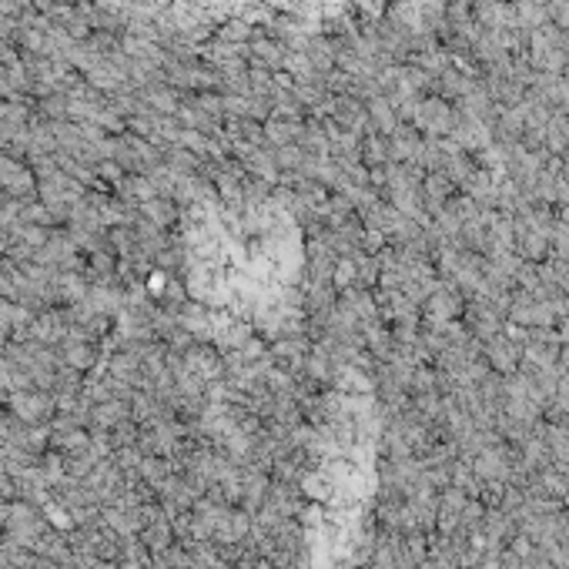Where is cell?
<instances>
[{
    "label": "cell",
    "instance_id": "cell-1",
    "mask_svg": "<svg viewBox=\"0 0 569 569\" xmlns=\"http://www.w3.org/2000/svg\"><path fill=\"white\" fill-rule=\"evenodd\" d=\"M181 362L191 375H198L201 382L208 379H218L225 372V359H221V349L215 341H191L185 352H181Z\"/></svg>",
    "mask_w": 569,
    "mask_h": 569
},
{
    "label": "cell",
    "instance_id": "cell-2",
    "mask_svg": "<svg viewBox=\"0 0 569 569\" xmlns=\"http://www.w3.org/2000/svg\"><path fill=\"white\" fill-rule=\"evenodd\" d=\"M11 409L14 415L21 419L24 425H41L47 422L57 409L54 402V392H41V389H21V392L11 395Z\"/></svg>",
    "mask_w": 569,
    "mask_h": 569
},
{
    "label": "cell",
    "instance_id": "cell-3",
    "mask_svg": "<svg viewBox=\"0 0 569 569\" xmlns=\"http://www.w3.org/2000/svg\"><path fill=\"white\" fill-rule=\"evenodd\" d=\"M87 291H91V285H87L81 271H57L47 299H51V309H71L74 301L87 299Z\"/></svg>",
    "mask_w": 569,
    "mask_h": 569
},
{
    "label": "cell",
    "instance_id": "cell-4",
    "mask_svg": "<svg viewBox=\"0 0 569 569\" xmlns=\"http://www.w3.org/2000/svg\"><path fill=\"white\" fill-rule=\"evenodd\" d=\"M137 97L145 101L147 111L161 114V117H178V107H181V101H185V94L178 91L175 84H168V81L147 84V87H141V91H137Z\"/></svg>",
    "mask_w": 569,
    "mask_h": 569
},
{
    "label": "cell",
    "instance_id": "cell-5",
    "mask_svg": "<svg viewBox=\"0 0 569 569\" xmlns=\"http://www.w3.org/2000/svg\"><path fill=\"white\" fill-rule=\"evenodd\" d=\"M57 355H61V365H71L77 372H91L94 365L101 362V352H97V341H77V339H64L57 345Z\"/></svg>",
    "mask_w": 569,
    "mask_h": 569
},
{
    "label": "cell",
    "instance_id": "cell-6",
    "mask_svg": "<svg viewBox=\"0 0 569 569\" xmlns=\"http://www.w3.org/2000/svg\"><path fill=\"white\" fill-rule=\"evenodd\" d=\"M137 211H141L151 225L161 228V231H175V228L181 225V218H185V208L165 195H155L151 201H145V205L137 208Z\"/></svg>",
    "mask_w": 569,
    "mask_h": 569
},
{
    "label": "cell",
    "instance_id": "cell-7",
    "mask_svg": "<svg viewBox=\"0 0 569 569\" xmlns=\"http://www.w3.org/2000/svg\"><path fill=\"white\" fill-rule=\"evenodd\" d=\"M265 141L269 147H281V145H299L301 127H305V117H289V114H275L265 121Z\"/></svg>",
    "mask_w": 569,
    "mask_h": 569
},
{
    "label": "cell",
    "instance_id": "cell-8",
    "mask_svg": "<svg viewBox=\"0 0 569 569\" xmlns=\"http://www.w3.org/2000/svg\"><path fill=\"white\" fill-rule=\"evenodd\" d=\"M331 289H335V291L359 289V265H355L352 255L335 259V269H331Z\"/></svg>",
    "mask_w": 569,
    "mask_h": 569
},
{
    "label": "cell",
    "instance_id": "cell-9",
    "mask_svg": "<svg viewBox=\"0 0 569 569\" xmlns=\"http://www.w3.org/2000/svg\"><path fill=\"white\" fill-rule=\"evenodd\" d=\"M94 125L101 127L104 135H111V137H117V135H127V117L114 104H107V97H104V107H101V114H97V121Z\"/></svg>",
    "mask_w": 569,
    "mask_h": 569
},
{
    "label": "cell",
    "instance_id": "cell-10",
    "mask_svg": "<svg viewBox=\"0 0 569 569\" xmlns=\"http://www.w3.org/2000/svg\"><path fill=\"white\" fill-rule=\"evenodd\" d=\"M11 231L17 235V241L27 245L31 251H41L44 245H47V239H51V228H44V225H24V221H17V225H11Z\"/></svg>",
    "mask_w": 569,
    "mask_h": 569
},
{
    "label": "cell",
    "instance_id": "cell-11",
    "mask_svg": "<svg viewBox=\"0 0 569 569\" xmlns=\"http://www.w3.org/2000/svg\"><path fill=\"white\" fill-rule=\"evenodd\" d=\"M37 117H44V121H67V94L37 97Z\"/></svg>",
    "mask_w": 569,
    "mask_h": 569
},
{
    "label": "cell",
    "instance_id": "cell-12",
    "mask_svg": "<svg viewBox=\"0 0 569 569\" xmlns=\"http://www.w3.org/2000/svg\"><path fill=\"white\" fill-rule=\"evenodd\" d=\"M271 155H275V165H279V171H301V165H305V157H309L299 145L271 147Z\"/></svg>",
    "mask_w": 569,
    "mask_h": 569
},
{
    "label": "cell",
    "instance_id": "cell-13",
    "mask_svg": "<svg viewBox=\"0 0 569 569\" xmlns=\"http://www.w3.org/2000/svg\"><path fill=\"white\" fill-rule=\"evenodd\" d=\"M94 171H97V178H101V185H107L111 191L127 178L125 165H121V161H114V157H101V161L94 165Z\"/></svg>",
    "mask_w": 569,
    "mask_h": 569
},
{
    "label": "cell",
    "instance_id": "cell-14",
    "mask_svg": "<svg viewBox=\"0 0 569 569\" xmlns=\"http://www.w3.org/2000/svg\"><path fill=\"white\" fill-rule=\"evenodd\" d=\"M21 221H24V225L54 228L51 225V211H47V205H44L41 198H31V201H24V205H21Z\"/></svg>",
    "mask_w": 569,
    "mask_h": 569
},
{
    "label": "cell",
    "instance_id": "cell-15",
    "mask_svg": "<svg viewBox=\"0 0 569 569\" xmlns=\"http://www.w3.org/2000/svg\"><path fill=\"white\" fill-rule=\"evenodd\" d=\"M21 64V51L14 41H0V67H17Z\"/></svg>",
    "mask_w": 569,
    "mask_h": 569
}]
</instances>
